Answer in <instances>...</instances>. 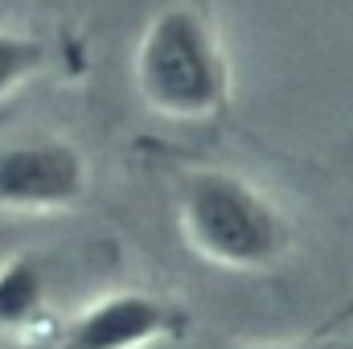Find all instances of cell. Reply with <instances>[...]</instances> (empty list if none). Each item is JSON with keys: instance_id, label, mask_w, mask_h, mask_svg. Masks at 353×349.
<instances>
[{"instance_id": "6da1fadb", "label": "cell", "mask_w": 353, "mask_h": 349, "mask_svg": "<svg viewBox=\"0 0 353 349\" xmlns=\"http://www.w3.org/2000/svg\"><path fill=\"white\" fill-rule=\"evenodd\" d=\"M173 214L185 247L222 271H271L288 259L296 239L275 193L226 165L181 169Z\"/></svg>"}, {"instance_id": "7a4b0ae2", "label": "cell", "mask_w": 353, "mask_h": 349, "mask_svg": "<svg viewBox=\"0 0 353 349\" xmlns=\"http://www.w3.org/2000/svg\"><path fill=\"white\" fill-rule=\"evenodd\" d=\"M136 90L144 107L173 123L218 119L230 103V66L214 25L189 8L165 4L136 41Z\"/></svg>"}, {"instance_id": "3957f363", "label": "cell", "mask_w": 353, "mask_h": 349, "mask_svg": "<svg viewBox=\"0 0 353 349\" xmlns=\"http://www.w3.org/2000/svg\"><path fill=\"white\" fill-rule=\"evenodd\" d=\"M90 193L87 152L66 136L0 140V218H50L83 206Z\"/></svg>"}, {"instance_id": "277c9868", "label": "cell", "mask_w": 353, "mask_h": 349, "mask_svg": "<svg viewBox=\"0 0 353 349\" xmlns=\"http://www.w3.org/2000/svg\"><path fill=\"white\" fill-rule=\"evenodd\" d=\"M189 333V308L152 288H115L54 325V349H152Z\"/></svg>"}, {"instance_id": "5b68a950", "label": "cell", "mask_w": 353, "mask_h": 349, "mask_svg": "<svg viewBox=\"0 0 353 349\" xmlns=\"http://www.w3.org/2000/svg\"><path fill=\"white\" fill-rule=\"evenodd\" d=\"M0 333L37 337L54 333L50 312V263L37 251H17L0 263Z\"/></svg>"}, {"instance_id": "8992f818", "label": "cell", "mask_w": 353, "mask_h": 349, "mask_svg": "<svg viewBox=\"0 0 353 349\" xmlns=\"http://www.w3.org/2000/svg\"><path fill=\"white\" fill-rule=\"evenodd\" d=\"M46 66H50V46L41 37L0 29V99L29 87Z\"/></svg>"}, {"instance_id": "52a82bcc", "label": "cell", "mask_w": 353, "mask_h": 349, "mask_svg": "<svg viewBox=\"0 0 353 349\" xmlns=\"http://www.w3.org/2000/svg\"><path fill=\"white\" fill-rule=\"evenodd\" d=\"M263 349H350L329 341V333H312V341H288V346H263Z\"/></svg>"}, {"instance_id": "ba28073f", "label": "cell", "mask_w": 353, "mask_h": 349, "mask_svg": "<svg viewBox=\"0 0 353 349\" xmlns=\"http://www.w3.org/2000/svg\"><path fill=\"white\" fill-rule=\"evenodd\" d=\"M350 321H353V304H350V308H341V312H333V317H329V321H325L316 333H329V337H333V333H337L341 325H350Z\"/></svg>"}]
</instances>
